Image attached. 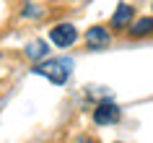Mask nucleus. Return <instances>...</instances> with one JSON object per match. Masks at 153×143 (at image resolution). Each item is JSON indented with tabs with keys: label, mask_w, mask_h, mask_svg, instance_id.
I'll return each instance as SVG.
<instances>
[{
	"label": "nucleus",
	"mask_w": 153,
	"mask_h": 143,
	"mask_svg": "<svg viewBox=\"0 0 153 143\" xmlns=\"http://www.w3.org/2000/svg\"><path fill=\"white\" fill-rule=\"evenodd\" d=\"M70 70H73V60H70V57H49V60L36 63L31 68V73L44 76V78H49L52 83H57V86H62L65 81H68Z\"/></svg>",
	"instance_id": "1"
},
{
	"label": "nucleus",
	"mask_w": 153,
	"mask_h": 143,
	"mask_svg": "<svg viewBox=\"0 0 153 143\" xmlns=\"http://www.w3.org/2000/svg\"><path fill=\"white\" fill-rule=\"evenodd\" d=\"M117 120H120V107L112 102H101L94 109V122L96 125H114Z\"/></svg>",
	"instance_id": "2"
},
{
	"label": "nucleus",
	"mask_w": 153,
	"mask_h": 143,
	"mask_svg": "<svg viewBox=\"0 0 153 143\" xmlns=\"http://www.w3.org/2000/svg\"><path fill=\"white\" fill-rule=\"evenodd\" d=\"M49 39L55 42L57 47H70L73 42L78 39V31H75L73 24H60V26H55V29L49 31Z\"/></svg>",
	"instance_id": "3"
},
{
	"label": "nucleus",
	"mask_w": 153,
	"mask_h": 143,
	"mask_svg": "<svg viewBox=\"0 0 153 143\" xmlns=\"http://www.w3.org/2000/svg\"><path fill=\"white\" fill-rule=\"evenodd\" d=\"M86 44H88L91 49H106L112 44L109 29H104V26H91L88 34H86Z\"/></svg>",
	"instance_id": "4"
},
{
	"label": "nucleus",
	"mask_w": 153,
	"mask_h": 143,
	"mask_svg": "<svg viewBox=\"0 0 153 143\" xmlns=\"http://www.w3.org/2000/svg\"><path fill=\"white\" fill-rule=\"evenodd\" d=\"M130 21H132V5L120 3V8L114 10V16H112V26L114 29H127Z\"/></svg>",
	"instance_id": "5"
},
{
	"label": "nucleus",
	"mask_w": 153,
	"mask_h": 143,
	"mask_svg": "<svg viewBox=\"0 0 153 143\" xmlns=\"http://www.w3.org/2000/svg\"><path fill=\"white\" fill-rule=\"evenodd\" d=\"M130 34H132V37H145V34H153V18H140L135 26H130Z\"/></svg>",
	"instance_id": "6"
},
{
	"label": "nucleus",
	"mask_w": 153,
	"mask_h": 143,
	"mask_svg": "<svg viewBox=\"0 0 153 143\" xmlns=\"http://www.w3.org/2000/svg\"><path fill=\"white\" fill-rule=\"evenodd\" d=\"M26 55L34 57V60L42 57V55H47V44H44V42H31V44L26 47Z\"/></svg>",
	"instance_id": "7"
}]
</instances>
